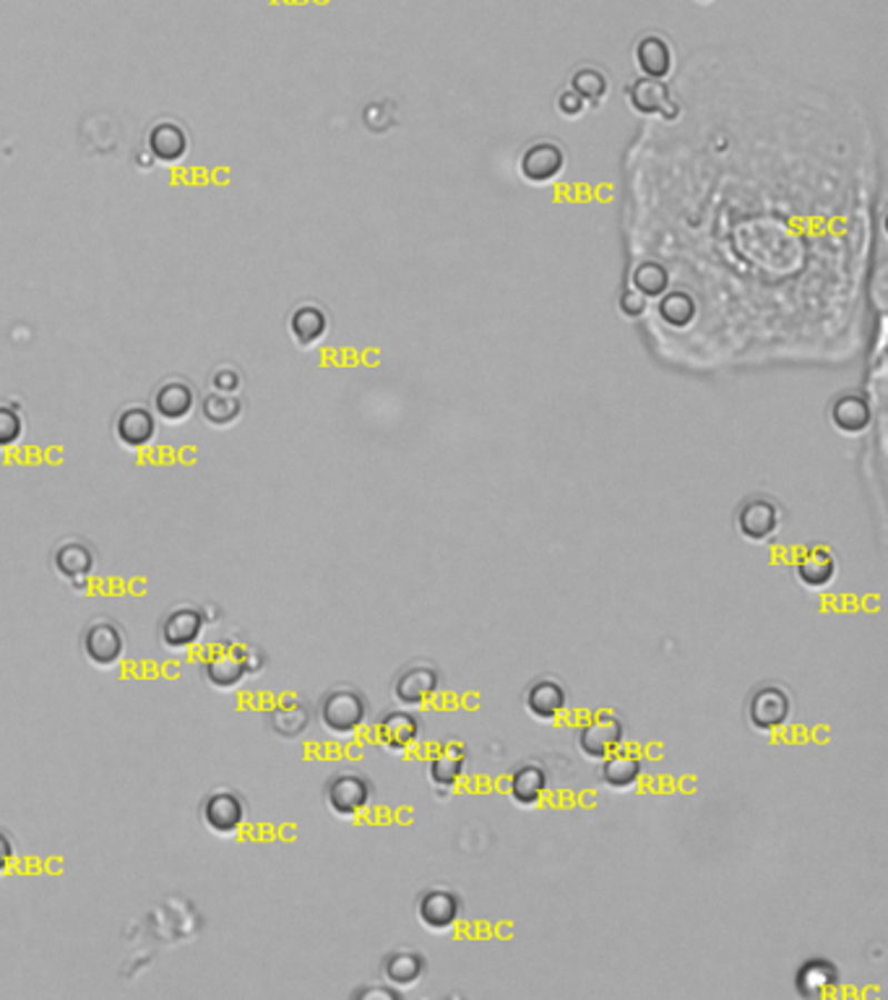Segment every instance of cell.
<instances>
[{
  "mask_svg": "<svg viewBox=\"0 0 888 1000\" xmlns=\"http://www.w3.org/2000/svg\"><path fill=\"white\" fill-rule=\"evenodd\" d=\"M829 420L834 428L847 436H857L870 426V407L860 393H839L829 407Z\"/></svg>",
  "mask_w": 888,
  "mask_h": 1000,
  "instance_id": "d4e9b609",
  "label": "cell"
},
{
  "mask_svg": "<svg viewBox=\"0 0 888 1000\" xmlns=\"http://www.w3.org/2000/svg\"><path fill=\"white\" fill-rule=\"evenodd\" d=\"M643 774V761L636 750H628L620 746L618 750H612L610 756L602 759V769H599V779H602L605 787H610L615 792H626L633 790L639 784V779Z\"/></svg>",
  "mask_w": 888,
  "mask_h": 1000,
  "instance_id": "ffe728a7",
  "label": "cell"
},
{
  "mask_svg": "<svg viewBox=\"0 0 888 1000\" xmlns=\"http://www.w3.org/2000/svg\"><path fill=\"white\" fill-rule=\"evenodd\" d=\"M618 306H620V310H623L628 318H636V316L647 313V298H643L639 290H633V287H631V290H626L623 294H620Z\"/></svg>",
  "mask_w": 888,
  "mask_h": 1000,
  "instance_id": "d590c367",
  "label": "cell"
},
{
  "mask_svg": "<svg viewBox=\"0 0 888 1000\" xmlns=\"http://www.w3.org/2000/svg\"><path fill=\"white\" fill-rule=\"evenodd\" d=\"M199 816L207 831L217 833V837H235L246 826L248 806L240 792L217 790L203 798Z\"/></svg>",
  "mask_w": 888,
  "mask_h": 1000,
  "instance_id": "9c48e42d",
  "label": "cell"
},
{
  "mask_svg": "<svg viewBox=\"0 0 888 1000\" xmlns=\"http://www.w3.org/2000/svg\"><path fill=\"white\" fill-rule=\"evenodd\" d=\"M203 628H207V620H203L199 608H191V604H180L167 612L159 623V643L164 649H191L193 643H199Z\"/></svg>",
  "mask_w": 888,
  "mask_h": 1000,
  "instance_id": "4fadbf2b",
  "label": "cell"
},
{
  "mask_svg": "<svg viewBox=\"0 0 888 1000\" xmlns=\"http://www.w3.org/2000/svg\"><path fill=\"white\" fill-rule=\"evenodd\" d=\"M735 527L742 540L748 542H769L781 527V509L769 496H750L742 500L735 511Z\"/></svg>",
  "mask_w": 888,
  "mask_h": 1000,
  "instance_id": "ba28073f",
  "label": "cell"
},
{
  "mask_svg": "<svg viewBox=\"0 0 888 1000\" xmlns=\"http://www.w3.org/2000/svg\"><path fill=\"white\" fill-rule=\"evenodd\" d=\"M253 651L256 647H230V643L214 649L203 662V680L219 691H235L256 670L250 659Z\"/></svg>",
  "mask_w": 888,
  "mask_h": 1000,
  "instance_id": "8992f818",
  "label": "cell"
},
{
  "mask_svg": "<svg viewBox=\"0 0 888 1000\" xmlns=\"http://www.w3.org/2000/svg\"><path fill=\"white\" fill-rule=\"evenodd\" d=\"M417 920L430 933H449L461 920V899L446 886H430L417 897Z\"/></svg>",
  "mask_w": 888,
  "mask_h": 1000,
  "instance_id": "30bf717a",
  "label": "cell"
},
{
  "mask_svg": "<svg viewBox=\"0 0 888 1000\" xmlns=\"http://www.w3.org/2000/svg\"><path fill=\"white\" fill-rule=\"evenodd\" d=\"M81 651L100 670H112L126 654V636L110 618H94L81 633Z\"/></svg>",
  "mask_w": 888,
  "mask_h": 1000,
  "instance_id": "52a82bcc",
  "label": "cell"
},
{
  "mask_svg": "<svg viewBox=\"0 0 888 1000\" xmlns=\"http://www.w3.org/2000/svg\"><path fill=\"white\" fill-rule=\"evenodd\" d=\"M21 433H24V420H21V414L17 409L0 404V449L17 443Z\"/></svg>",
  "mask_w": 888,
  "mask_h": 1000,
  "instance_id": "836d02e7",
  "label": "cell"
},
{
  "mask_svg": "<svg viewBox=\"0 0 888 1000\" xmlns=\"http://www.w3.org/2000/svg\"><path fill=\"white\" fill-rule=\"evenodd\" d=\"M659 316L665 323L682 329L696 318V300L688 292H665L659 302Z\"/></svg>",
  "mask_w": 888,
  "mask_h": 1000,
  "instance_id": "d6a6232c",
  "label": "cell"
},
{
  "mask_svg": "<svg viewBox=\"0 0 888 1000\" xmlns=\"http://www.w3.org/2000/svg\"><path fill=\"white\" fill-rule=\"evenodd\" d=\"M568 707V691L563 680L542 676L535 678L523 691V709L529 717H535L537 722H556Z\"/></svg>",
  "mask_w": 888,
  "mask_h": 1000,
  "instance_id": "7c38bea8",
  "label": "cell"
},
{
  "mask_svg": "<svg viewBox=\"0 0 888 1000\" xmlns=\"http://www.w3.org/2000/svg\"><path fill=\"white\" fill-rule=\"evenodd\" d=\"M576 742L579 750L589 761H602L612 750H618L626 742V722L618 711L599 709L583 717V722L576 730Z\"/></svg>",
  "mask_w": 888,
  "mask_h": 1000,
  "instance_id": "7a4b0ae2",
  "label": "cell"
},
{
  "mask_svg": "<svg viewBox=\"0 0 888 1000\" xmlns=\"http://www.w3.org/2000/svg\"><path fill=\"white\" fill-rule=\"evenodd\" d=\"M266 719H269L271 732L279 734V738H285V740H295V738H300V734L308 732L313 714H310V707L306 701L290 696V699L279 701L277 707L266 714Z\"/></svg>",
  "mask_w": 888,
  "mask_h": 1000,
  "instance_id": "cb8c5ba5",
  "label": "cell"
},
{
  "mask_svg": "<svg viewBox=\"0 0 888 1000\" xmlns=\"http://www.w3.org/2000/svg\"><path fill=\"white\" fill-rule=\"evenodd\" d=\"M326 329H329V318H326L321 308L310 306V302L308 306H300L290 318L292 337L298 339L302 347H310L316 344L318 339H323Z\"/></svg>",
  "mask_w": 888,
  "mask_h": 1000,
  "instance_id": "f1b7e54d",
  "label": "cell"
},
{
  "mask_svg": "<svg viewBox=\"0 0 888 1000\" xmlns=\"http://www.w3.org/2000/svg\"><path fill=\"white\" fill-rule=\"evenodd\" d=\"M440 691V672L438 667L428 662V659H415V662L405 664L399 670V676L393 678V701L399 703L401 709H422L436 699V693Z\"/></svg>",
  "mask_w": 888,
  "mask_h": 1000,
  "instance_id": "277c9868",
  "label": "cell"
},
{
  "mask_svg": "<svg viewBox=\"0 0 888 1000\" xmlns=\"http://www.w3.org/2000/svg\"><path fill=\"white\" fill-rule=\"evenodd\" d=\"M355 998H381V1000H399V998H401V990L391 988V984H386V988H362V990H355Z\"/></svg>",
  "mask_w": 888,
  "mask_h": 1000,
  "instance_id": "f35d334b",
  "label": "cell"
},
{
  "mask_svg": "<svg viewBox=\"0 0 888 1000\" xmlns=\"http://www.w3.org/2000/svg\"><path fill=\"white\" fill-rule=\"evenodd\" d=\"M795 576L800 581V587L814 589V592H821V589H829L839 576V560L834 556L831 548L826 544H810L800 552V558L795 560Z\"/></svg>",
  "mask_w": 888,
  "mask_h": 1000,
  "instance_id": "5bb4252c",
  "label": "cell"
},
{
  "mask_svg": "<svg viewBox=\"0 0 888 1000\" xmlns=\"http://www.w3.org/2000/svg\"><path fill=\"white\" fill-rule=\"evenodd\" d=\"M633 290H639L643 298H662V294L670 290V274L662 263L657 261H643L636 267L633 277Z\"/></svg>",
  "mask_w": 888,
  "mask_h": 1000,
  "instance_id": "1f68e13d",
  "label": "cell"
},
{
  "mask_svg": "<svg viewBox=\"0 0 888 1000\" xmlns=\"http://www.w3.org/2000/svg\"><path fill=\"white\" fill-rule=\"evenodd\" d=\"M420 740V719L409 709H393L378 717L376 722V742L386 753L401 756L412 750Z\"/></svg>",
  "mask_w": 888,
  "mask_h": 1000,
  "instance_id": "8fae6325",
  "label": "cell"
},
{
  "mask_svg": "<svg viewBox=\"0 0 888 1000\" xmlns=\"http://www.w3.org/2000/svg\"><path fill=\"white\" fill-rule=\"evenodd\" d=\"M196 393L183 381H167L154 393V412L167 422H180L193 412Z\"/></svg>",
  "mask_w": 888,
  "mask_h": 1000,
  "instance_id": "484cf974",
  "label": "cell"
},
{
  "mask_svg": "<svg viewBox=\"0 0 888 1000\" xmlns=\"http://www.w3.org/2000/svg\"><path fill=\"white\" fill-rule=\"evenodd\" d=\"M550 790V774L540 761H523L511 771L508 794L519 808H535Z\"/></svg>",
  "mask_w": 888,
  "mask_h": 1000,
  "instance_id": "e0dca14e",
  "label": "cell"
},
{
  "mask_svg": "<svg viewBox=\"0 0 888 1000\" xmlns=\"http://www.w3.org/2000/svg\"><path fill=\"white\" fill-rule=\"evenodd\" d=\"M556 108H558L560 116H566V118H579V116H583V110H587L589 104H587V100H583L581 94H576L573 89L568 87L566 92H560V94H558Z\"/></svg>",
  "mask_w": 888,
  "mask_h": 1000,
  "instance_id": "e575fe53",
  "label": "cell"
},
{
  "mask_svg": "<svg viewBox=\"0 0 888 1000\" xmlns=\"http://www.w3.org/2000/svg\"><path fill=\"white\" fill-rule=\"evenodd\" d=\"M116 436L126 449H143L157 438L154 412L141 404L126 407L116 420Z\"/></svg>",
  "mask_w": 888,
  "mask_h": 1000,
  "instance_id": "7402d4cb",
  "label": "cell"
},
{
  "mask_svg": "<svg viewBox=\"0 0 888 1000\" xmlns=\"http://www.w3.org/2000/svg\"><path fill=\"white\" fill-rule=\"evenodd\" d=\"M149 149L159 162H180L188 151V136L178 123H157L149 131Z\"/></svg>",
  "mask_w": 888,
  "mask_h": 1000,
  "instance_id": "83f0119b",
  "label": "cell"
},
{
  "mask_svg": "<svg viewBox=\"0 0 888 1000\" xmlns=\"http://www.w3.org/2000/svg\"><path fill=\"white\" fill-rule=\"evenodd\" d=\"M633 58L636 66H639L643 76H649V79H665V76L672 71V50L665 37L659 34L641 37L633 50Z\"/></svg>",
  "mask_w": 888,
  "mask_h": 1000,
  "instance_id": "4316f807",
  "label": "cell"
},
{
  "mask_svg": "<svg viewBox=\"0 0 888 1000\" xmlns=\"http://www.w3.org/2000/svg\"><path fill=\"white\" fill-rule=\"evenodd\" d=\"M626 94L631 108L636 112H641V116H662L667 120L678 116V108H675L672 94L670 89H667L665 79H649V76H643V79L633 81L631 87L626 89Z\"/></svg>",
  "mask_w": 888,
  "mask_h": 1000,
  "instance_id": "ac0fdd59",
  "label": "cell"
},
{
  "mask_svg": "<svg viewBox=\"0 0 888 1000\" xmlns=\"http://www.w3.org/2000/svg\"><path fill=\"white\" fill-rule=\"evenodd\" d=\"M52 568H56L60 579L71 583V587H83V583L92 579L94 552L89 544H83L79 540H68L63 544H58L56 552H52Z\"/></svg>",
  "mask_w": 888,
  "mask_h": 1000,
  "instance_id": "d6986e66",
  "label": "cell"
},
{
  "mask_svg": "<svg viewBox=\"0 0 888 1000\" xmlns=\"http://www.w3.org/2000/svg\"><path fill=\"white\" fill-rule=\"evenodd\" d=\"M201 414L209 426L217 428L232 426V422L242 414V401L238 399V393L211 391L209 397H203L201 401Z\"/></svg>",
  "mask_w": 888,
  "mask_h": 1000,
  "instance_id": "f546056e",
  "label": "cell"
},
{
  "mask_svg": "<svg viewBox=\"0 0 888 1000\" xmlns=\"http://www.w3.org/2000/svg\"><path fill=\"white\" fill-rule=\"evenodd\" d=\"M240 389V376L235 370H217L214 373V391L222 393H238Z\"/></svg>",
  "mask_w": 888,
  "mask_h": 1000,
  "instance_id": "74e56055",
  "label": "cell"
},
{
  "mask_svg": "<svg viewBox=\"0 0 888 1000\" xmlns=\"http://www.w3.org/2000/svg\"><path fill=\"white\" fill-rule=\"evenodd\" d=\"M746 717L756 732H779L792 719V696L781 683H761L748 696Z\"/></svg>",
  "mask_w": 888,
  "mask_h": 1000,
  "instance_id": "3957f363",
  "label": "cell"
},
{
  "mask_svg": "<svg viewBox=\"0 0 888 1000\" xmlns=\"http://www.w3.org/2000/svg\"><path fill=\"white\" fill-rule=\"evenodd\" d=\"M318 722L329 734L337 738H349V734L360 732L368 722L370 701L368 696L355 686H333L331 691H326L318 701Z\"/></svg>",
  "mask_w": 888,
  "mask_h": 1000,
  "instance_id": "6da1fadb",
  "label": "cell"
},
{
  "mask_svg": "<svg viewBox=\"0 0 888 1000\" xmlns=\"http://www.w3.org/2000/svg\"><path fill=\"white\" fill-rule=\"evenodd\" d=\"M323 800L337 818H358L373 802V782L358 771H339L326 782Z\"/></svg>",
  "mask_w": 888,
  "mask_h": 1000,
  "instance_id": "5b68a950",
  "label": "cell"
},
{
  "mask_svg": "<svg viewBox=\"0 0 888 1000\" xmlns=\"http://www.w3.org/2000/svg\"><path fill=\"white\" fill-rule=\"evenodd\" d=\"M566 167V154L560 149V143L556 141H537L527 147V151L521 154L519 170L527 183L542 186L556 180Z\"/></svg>",
  "mask_w": 888,
  "mask_h": 1000,
  "instance_id": "9a60e30c",
  "label": "cell"
},
{
  "mask_svg": "<svg viewBox=\"0 0 888 1000\" xmlns=\"http://www.w3.org/2000/svg\"><path fill=\"white\" fill-rule=\"evenodd\" d=\"M837 984L839 969L829 959H810L795 974V990L800 998H826Z\"/></svg>",
  "mask_w": 888,
  "mask_h": 1000,
  "instance_id": "603a6c76",
  "label": "cell"
},
{
  "mask_svg": "<svg viewBox=\"0 0 888 1000\" xmlns=\"http://www.w3.org/2000/svg\"><path fill=\"white\" fill-rule=\"evenodd\" d=\"M17 860V844H13L11 833L0 829V876H6Z\"/></svg>",
  "mask_w": 888,
  "mask_h": 1000,
  "instance_id": "8d00e7d4",
  "label": "cell"
},
{
  "mask_svg": "<svg viewBox=\"0 0 888 1000\" xmlns=\"http://www.w3.org/2000/svg\"><path fill=\"white\" fill-rule=\"evenodd\" d=\"M571 89L587 100L589 108H599L605 102L607 92H610V81H607V76L599 68L583 66L571 76Z\"/></svg>",
  "mask_w": 888,
  "mask_h": 1000,
  "instance_id": "4dcf8cb0",
  "label": "cell"
},
{
  "mask_svg": "<svg viewBox=\"0 0 888 1000\" xmlns=\"http://www.w3.org/2000/svg\"><path fill=\"white\" fill-rule=\"evenodd\" d=\"M425 972H428V961H425L422 953L415 949H397L386 953L381 964L383 982L397 990H409L415 988V984H420Z\"/></svg>",
  "mask_w": 888,
  "mask_h": 1000,
  "instance_id": "44dd1931",
  "label": "cell"
},
{
  "mask_svg": "<svg viewBox=\"0 0 888 1000\" xmlns=\"http://www.w3.org/2000/svg\"><path fill=\"white\" fill-rule=\"evenodd\" d=\"M467 746L461 740H446L436 748L428 761V779L438 790H453L467 771Z\"/></svg>",
  "mask_w": 888,
  "mask_h": 1000,
  "instance_id": "2e32d148",
  "label": "cell"
}]
</instances>
